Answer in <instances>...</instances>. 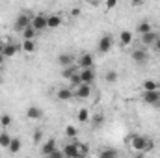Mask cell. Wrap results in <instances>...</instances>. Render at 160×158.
<instances>
[{"label": "cell", "mask_w": 160, "mask_h": 158, "mask_svg": "<svg viewBox=\"0 0 160 158\" xmlns=\"http://www.w3.org/2000/svg\"><path fill=\"white\" fill-rule=\"evenodd\" d=\"M147 140H149V138H145V136L132 134V136H130V145H132V149L140 155V153H143V151L147 149Z\"/></svg>", "instance_id": "cell-1"}, {"label": "cell", "mask_w": 160, "mask_h": 158, "mask_svg": "<svg viewBox=\"0 0 160 158\" xmlns=\"http://www.w3.org/2000/svg\"><path fill=\"white\" fill-rule=\"evenodd\" d=\"M142 99H143L145 104L160 108V91H143L142 93Z\"/></svg>", "instance_id": "cell-2"}, {"label": "cell", "mask_w": 160, "mask_h": 158, "mask_svg": "<svg viewBox=\"0 0 160 158\" xmlns=\"http://www.w3.org/2000/svg\"><path fill=\"white\" fill-rule=\"evenodd\" d=\"M30 24H32V19H30L28 15L21 13V15L17 17V21H15V30H17V32H24Z\"/></svg>", "instance_id": "cell-3"}, {"label": "cell", "mask_w": 160, "mask_h": 158, "mask_svg": "<svg viewBox=\"0 0 160 158\" xmlns=\"http://www.w3.org/2000/svg\"><path fill=\"white\" fill-rule=\"evenodd\" d=\"M36 32H41V30H45L47 28V17L39 13V15H36V17H32V24H30Z\"/></svg>", "instance_id": "cell-4"}, {"label": "cell", "mask_w": 160, "mask_h": 158, "mask_svg": "<svg viewBox=\"0 0 160 158\" xmlns=\"http://www.w3.org/2000/svg\"><path fill=\"white\" fill-rule=\"evenodd\" d=\"M77 67H78L80 71L82 69H91L93 67V56L91 54H82L78 58V62H77Z\"/></svg>", "instance_id": "cell-5"}, {"label": "cell", "mask_w": 160, "mask_h": 158, "mask_svg": "<svg viewBox=\"0 0 160 158\" xmlns=\"http://www.w3.org/2000/svg\"><path fill=\"white\" fill-rule=\"evenodd\" d=\"M112 45H114V37H112V36H102L101 41H99V52H102V54L110 52Z\"/></svg>", "instance_id": "cell-6"}, {"label": "cell", "mask_w": 160, "mask_h": 158, "mask_svg": "<svg viewBox=\"0 0 160 158\" xmlns=\"http://www.w3.org/2000/svg\"><path fill=\"white\" fill-rule=\"evenodd\" d=\"M80 78H82V84L91 86V82H95V78H97L95 69H93V67H91V69H82V71H80Z\"/></svg>", "instance_id": "cell-7"}, {"label": "cell", "mask_w": 160, "mask_h": 158, "mask_svg": "<svg viewBox=\"0 0 160 158\" xmlns=\"http://www.w3.org/2000/svg\"><path fill=\"white\" fill-rule=\"evenodd\" d=\"M56 151V140L54 138H50V140H47L43 145H41V153H43V156L47 158L50 153H54Z\"/></svg>", "instance_id": "cell-8"}, {"label": "cell", "mask_w": 160, "mask_h": 158, "mask_svg": "<svg viewBox=\"0 0 160 158\" xmlns=\"http://www.w3.org/2000/svg\"><path fill=\"white\" fill-rule=\"evenodd\" d=\"M19 48H21V45H17V43H6V47H4V56L6 58H13L17 52H19Z\"/></svg>", "instance_id": "cell-9"}, {"label": "cell", "mask_w": 160, "mask_h": 158, "mask_svg": "<svg viewBox=\"0 0 160 158\" xmlns=\"http://www.w3.org/2000/svg\"><path fill=\"white\" fill-rule=\"evenodd\" d=\"M75 95H77L78 99H88V97L91 95V86H88V84H80L78 87H77V91H75Z\"/></svg>", "instance_id": "cell-10"}, {"label": "cell", "mask_w": 160, "mask_h": 158, "mask_svg": "<svg viewBox=\"0 0 160 158\" xmlns=\"http://www.w3.org/2000/svg\"><path fill=\"white\" fill-rule=\"evenodd\" d=\"M77 143H78V141H75V143H67V145L63 147V156L65 158H75L77 156V153H78Z\"/></svg>", "instance_id": "cell-11"}, {"label": "cell", "mask_w": 160, "mask_h": 158, "mask_svg": "<svg viewBox=\"0 0 160 158\" xmlns=\"http://www.w3.org/2000/svg\"><path fill=\"white\" fill-rule=\"evenodd\" d=\"M136 30H138V34H140V36H145V34L153 32L155 28H153V24H151V22H147V21H142V22H138Z\"/></svg>", "instance_id": "cell-12"}, {"label": "cell", "mask_w": 160, "mask_h": 158, "mask_svg": "<svg viewBox=\"0 0 160 158\" xmlns=\"http://www.w3.org/2000/svg\"><path fill=\"white\" fill-rule=\"evenodd\" d=\"M132 60H134L136 63H145V62H147V52H145L143 48H136V50L132 52Z\"/></svg>", "instance_id": "cell-13"}, {"label": "cell", "mask_w": 160, "mask_h": 158, "mask_svg": "<svg viewBox=\"0 0 160 158\" xmlns=\"http://www.w3.org/2000/svg\"><path fill=\"white\" fill-rule=\"evenodd\" d=\"M26 117L32 119V121H38V119L43 117V112H41V108H38V106H30L26 110Z\"/></svg>", "instance_id": "cell-14"}, {"label": "cell", "mask_w": 160, "mask_h": 158, "mask_svg": "<svg viewBox=\"0 0 160 158\" xmlns=\"http://www.w3.org/2000/svg\"><path fill=\"white\" fill-rule=\"evenodd\" d=\"M73 62H75V58H73L71 54H60V56H58V63H60L63 69H65V67H71Z\"/></svg>", "instance_id": "cell-15"}, {"label": "cell", "mask_w": 160, "mask_h": 158, "mask_svg": "<svg viewBox=\"0 0 160 158\" xmlns=\"http://www.w3.org/2000/svg\"><path fill=\"white\" fill-rule=\"evenodd\" d=\"M158 32L157 30H153V32H149V34H145V36H142V43L143 45H155V41L158 39Z\"/></svg>", "instance_id": "cell-16"}, {"label": "cell", "mask_w": 160, "mask_h": 158, "mask_svg": "<svg viewBox=\"0 0 160 158\" xmlns=\"http://www.w3.org/2000/svg\"><path fill=\"white\" fill-rule=\"evenodd\" d=\"M60 24H62V17H60V15H50V17H47V28L54 30V28H58Z\"/></svg>", "instance_id": "cell-17"}, {"label": "cell", "mask_w": 160, "mask_h": 158, "mask_svg": "<svg viewBox=\"0 0 160 158\" xmlns=\"http://www.w3.org/2000/svg\"><path fill=\"white\" fill-rule=\"evenodd\" d=\"M56 95H58V99H60V101H69L75 93H73V89H71V87H62V89H58V93H56Z\"/></svg>", "instance_id": "cell-18"}, {"label": "cell", "mask_w": 160, "mask_h": 158, "mask_svg": "<svg viewBox=\"0 0 160 158\" xmlns=\"http://www.w3.org/2000/svg\"><path fill=\"white\" fill-rule=\"evenodd\" d=\"M11 134H8L6 130L4 132H0V147L2 149H9V145H11Z\"/></svg>", "instance_id": "cell-19"}, {"label": "cell", "mask_w": 160, "mask_h": 158, "mask_svg": "<svg viewBox=\"0 0 160 158\" xmlns=\"http://www.w3.org/2000/svg\"><path fill=\"white\" fill-rule=\"evenodd\" d=\"M78 71H80V69L77 67V65H71V67H65V69L62 71V77H63V78H67V80H71L77 73H78Z\"/></svg>", "instance_id": "cell-20"}, {"label": "cell", "mask_w": 160, "mask_h": 158, "mask_svg": "<svg viewBox=\"0 0 160 158\" xmlns=\"http://www.w3.org/2000/svg\"><path fill=\"white\" fill-rule=\"evenodd\" d=\"M143 91H160V84L157 80H145L143 82Z\"/></svg>", "instance_id": "cell-21"}, {"label": "cell", "mask_w": 160, "mask_h": 158, "mask_svg": "<svg viewBox=\"0 0 160 158\" xmlns=\"http://www.w3.org/2000/svg\"><path fill=\"white\" fill-rule=\"evenodd\" d=\"M99 158H118V151L112 149V147H106V149H101Z\"/></svg>", "instance_id": "cell-22"}, {"label": "cell", "mask_w": 160, "mask_h": 158, "mask_svg": "<svg viewBox=\"0 0 160 158\" xmlns=\"http://www.w3.org/2000/svg\"><path fill=\"white\" fill-rule=\"evenodd\" d=\"M21 48H22L24 52H28V54H32V52H36V48H38V45H36V41H22V45H21Z\"/></svg>", "instance_id": "cell-23"}, {"label": "cell", "mask_w": 160, "mask_h": 158, "mask_svg": "<svg viewBox=\"0 0 160 158\" xmlns=\"http://www.w3.org/2000/svg\"><path fill=\"white\" fill-rule=\"evenodd\" d=\"M77 147H78V153H77V156L75 158H86L88 156V153H89V147L86 145V143H77Z\"/></svg>", "instance_id": "cell-24"}, {"label": "cell", "mask_w": 160, "mask_h": 158, "mask_svg": "<svg viewBox=\"0 0 160 158\" xmlns=\"http://www.w3.org/2000/svg\"><path fill=\"white\" fill-rule=\"evenodd\" d=\"M36 34H38V32H36L32 26H28V28L22 32V37H24V41H36Z\"/></svg>", "instance_id": "cell-25"}, {"label": "cell", "mask_w": 160, "mask_h": 158, "mask_svg": "<svg viewBox=\"0 0 160 158\" xmlns=\"http://www.w3.org/2000/svg\"><path fill=\"white\" fill-rule=\"evenodd\" d=\"M119 41H121V45L125 47V45H130L132 43V34L128 32V30H125V32H121V36H119Z\"/></svg>", "instance_id": "cell-26"}, {"label": "cell", "mask_w": 160, "mask_h": 158, "mask_svg": "<svg viewBox=\"0 0 160 158\" xmlns=\"http://www.w3.org/2000/svg\"><path fill=\"white\" fill-rule=\"evenodd\" d=\"M19 151H21V140L19 138H13L11 140V145H9V153L11 155H17Z\"/></svg>", "instance_id": "cell-27"}, {"label": "cell", "mask_w": 160, "mask_h": 158, "mask_svg": "<svg viewBox=\"0 0 160 158\" xmlns=\"http://www.w3.org/2000/svg\"><path fill=\"white\" fill-rule=\"evenodd\" d=\"M102 123H104V116H102V114H97V116H93V119H91L93 128H99Z\"/></svg>", "instance_id": "cell-28"}, {"label": "cell", "mask_w": 160, "mask_h": 158, "mask_svg": "<svg viewBox=\"0 0 160 158\" xmlns=\"http://www.w3.org/2000/svg\"><path fill=\"white\" fill-rule=\"evenodd\" d=\"M78 121L80 123H88L89 121V112L86 108H80L78 110Z\"/></svg>", "instance_id": "cell-29"}, {"label": "cell", "mask_w": 160, "mask_h": 158, "mask_svg": "<svg viewBox=\"0 0 160 158\" xmlns=\"http://www.w3.org/2000/svg\"><path fill=\"white\" fill-rule=\"evenodd\" d=\"M77 134H78V132H77V128H75L73 125L65 126V136H67V138H77Z\"/></svg>", "instance_id": "cell-30"}, {"label": "cell", "mask_w": 160, "mask_h": 158, "mask_svg": "<svg viewBox=\"0 0 160 158\" xmlns=\"http://www.w3.org/2000/svg\"><path fill=\"white\" fill-rule=\"evenodd\" d=\"M0 125H2L4 128H8V126L11 125V116H8V114H4V116L0 117Z\"/></svg>", "instance_id": "cell-31"}, {"label": "cell", "mask_w": 160, "mask_h": 158, "mask_svg": "<svg viewBox=\"0 0 160 158\" xmlns=\"http://www.w3.org/2000/svg\"><path fill=\"white\" fill-rule=\"evenodd\" d=\"M116 80H118V73H116V71H108V73H106V82H108V84H114Z\"/></svg>", "instance_id": "cell-32"}, {"label": "cell", "mask_w": 160, "mask_h": 158, "mask_svg": "<svg viewBox=\"0 0 160 158\" xmlns=\"http://www.w3.org/2000/svg\"><path fill=\"white\" fill-rule=\"evenodd\" d=\"M80 84H82V78H80V71H78V73H77V75H75V77L71 78V86H73V87L77 89Z\"/></svg>", "instance_id": "cell-33"}, {"label": "cell", "mask_w": 160, "mask_h": 158, "mask_svg": "<svg viewBox=\"0 0 160 158\" xmlns=\"http://www.w3.org/2000/svg\"><path fill=\"white\" fill-rule=\"evenodd\" d=\"M47 158H65V156H63V151H60V149H56L54 153H50V155H48Z\"/></svg>", "instance_id": "cell-34"}, {"label": "cell", "mask_w": 160, "mask_h": 158, "mask_svg": "<svg viewBox=\"0 0 160 158\" xmlns=\"http://www.w3.org/2000/svg\"><path fill=\"white\" fill-rule=\"evenodd\" d=\"M41 138H43V132H41V130H36V132H34V136H32L34 143H39V141H41Z\"/></svg>", "instance_id": "cell-35"}, {"label": "cell", "mask_w": 160, "mask_h": 158, "mask_svg": "<svg viewBox=\"0 0 160 158\" xmlns=\"http://www.w3.org/2000/svg\"><path fill=\"white\" fill-rule=\"evenodd\" d=\"M153 149H155V141L153 140H147V149L145 151H153Z\"/></svg>", "instance_id": "cell-36"}, {"label": "cell", "mask_w": 160, "mask_h": 158, "mask_svg": "<svg viewBox=\"0 0 160 158\" xmlns=\"http://www.w3.org/2000/svg\"><path fill=\"white\" fill-rule=\"evenodd\" d=\"M116 6H118L116 0H108V2H106V7H108V9H110V7H116Z\"/></svg>", "instance_id": "cell-37"}, {"label": "cell", "mask_w": 160, "mask_h": 158, "mask_svg": "<svg viewBox=\"0 0 160 158\" xmlns=\"http://www.w3.org/2000/svg\"><path fill=\"white\" fill-rule=\"evenodd\" d=\"M4 47H6V41H4V39H0V54L4 52Z\"/></svg>", "instance_id": "cell-38"}, {"label": "cell", "mask_w": 160, "mask_h": 158, "mask_svg": "<svg viewBox=\"0 0 160 158\" xmlns=\"http://www.w3.org/2000/svg\"><path fill=\"white\" fill-rule=\"evenodd\" d=\"M153 47H155V50H160V37L155 41V45H153Z\"/></svg>", "instance_id": "cell-39"}, {"label": "cell", "mask_w": 160, "mask_h": 158, "mask_svg": "<svg viewBox=\"0 0 160 158\" xmlns=\"http://www.w3.org/2000/svg\"><path fill=\"white\" fill-rule=\"evenodd\" d=\"M4 60H6V56H4V54H0V65L4 63Z\"/></svg>", "instance_id": "cell-40"}, {"label": "cell", "mask_w": 160, "mask_h": 158, "mask_svg": "<svg viewBox=\"0 0 160 158\" xmlns=\"http://www.w3.org/2000/svg\"><path fill=\"white\" fill-rule=\"evenodd\" d=\"M2 82H4V78H2V75H0V84H2Z\"/></svg>", "instance_id": "cell-41"}, {"label": "cell", "mask_w": 160, "mask_h": 158, "mask_svg": "<svg viewBox=\"0 0 160 158\" xmlns=\"http://www.w3.org/2000/svg\"><path fill=\"white\" fill-rule=\"evenodd\" d=\"M136 158H143V156H142V155H138V156H136Z\"/></svg>", "instance_id": "cell-42"}]
</instances>
